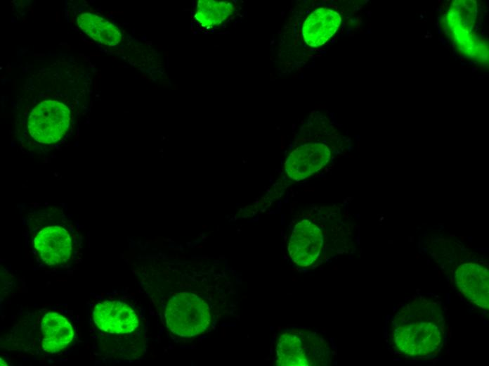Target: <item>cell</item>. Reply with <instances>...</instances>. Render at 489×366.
Segmentation results:
<instances>
[{"label":"cell","mask_w":489,"mask_h":366,"mask_svg":"<svg viewBox=\"0 0 489 366\" xmlns=\"http://www.w3.org/2000/svg\"><path fill=\"white\" fill-rule=\"evenodd\" d=\"M443 318L435 303L416 300L396 315L393 341L399 351L414 357H425L434 353L443 339Z\"/></svg>","instance_id":"cell-1"},{"label":"cell","mask_w":489,"mask_h":366,"mask_svg":"<svg viewBox=\"0 0 489 366\" xmlns=\"http://www.w3.org/2000/svg\"><path fill=\"white\" fill-rule=\"evenodd\" d=\"M165 319L170 331L180 336H193L203 333L210 322L209 308L200 296L179 293L169 301Z\"/></svg>","instance_id":"cell-2"},{"label":"cell","mask_w":489,"mask_h":366,"mask_svg":"<svg viewBox=\"0 0 489 366\" xmlns=\"http://www.w3.org/2000/svg\"><path fill=\"white\" fill-rule=\"evenodd\" d=\"M70 120V110L65 103L57 100H44L28 116V133L39 144H54L65 137Z\"/></svg>","instance_id":"cell-3"},{"label":"cell","mask_w":489,"mask_h":366,"mask_svg":"<svg viewBox=\"0 0 489 366\" xmlns=\"http://www.w3.org/2000/svg\"><path fill=\"white\" fill-rule=\"evenodd\" d=\"M33 245L41 260L48 265L65 263L72 255L70 234L66 229L58 225L41 229L34 238Z\"/></svg>","instance_id":"cell-4"},{"label":"cell","mask_w":489,"mask_h":366,"mask_svg":"<svg viewBox=\"0 0 489 366\" xmlns=\"http://www.w3.org/2000/svg\"><path fill=\"white\" fill-rule=\"evenodd\" d=\"M330 151L321 143H308L295 149L285 163L288 176L295 180L308 177L321 170L329 161Z\"/></svg>","instance_id":"cell-5"},{"label":"cell","mask_w":489,"mask_h":366,"mask_svg":"<svg viewBox=\"0 0 489 366\" xmlns=\"http://www.w3.org/2000/svg\"><path fill=\"white\" fill-rule=\"evenodd\" d=\"M93 317L100 329L111 334L130 333L138 325L134 310L126 303L117 301L98 303L94 307Z\"/></svg>","instance_id":"cell-6"},{"label":"cell","mask_w":489,"mask_h":366,"mask_svg":"<svg viewBox=\"0 0 489 366\" xmlns=\"http://www.w3.org/2000/svg\"><path fill=\"white\" fill-rule=\"evenodd\" d=\"M322 244L321 230L308 220H302L293 230L289 243V255L301 266L312 264L318 257Z\"/></svg>","instance_id":"cell-7"},{"label":"cell","mask_w":489,"mask_h":366,"mask_svg":"<svg viewBox=\"0 0 489 366\" xmlns=\"http://www.w3.org/2000/svg\"><path fill=\"white\" fill-rule=\"evenodd\" d=\"M455 280L460 291L471 302L488 308V270L476 263H465L457 269Z\"/></svg>","instance_id":"cell-8"},{"label":"cell","mask_w":489,"mask_h":366,"mask_svg":"<svg viewBox=\"0 0 489 366\" xmlns=\"http://www.w3.org/2000/svg\"><path fill=\"white\" fill-rule=\"evenodd\" d=\"M339 14L331 9L320 8L306 19L302 34L305 42L314 47L324 44L338 30L341 23Z\"/></svg>","instance_id":"cell-9"},{"label":"cell","mask_w":489,"mask_h":366,"mask_svg":"<svg viewBox=\"0 0 489 366\" xmlns=\"http://www.w3.org/2000/svg\"><path fill=\"white\" fill-rule=\"evenodd\" d=\"M41 345L46 352L55 353L63 351L72 341L74 332L67 320L57 313H46L41 321Z\"/></svg>","instance_id":"cell-10"},{"label":"cell","mask_w":489,"mask_h":366,"mask_svg":"<svg viewBox=\"0 0 489 366\" xmlns=\"http://www.w3.org/2000/svg\"><path fill=\"white\" fill-rule=\"evenodd\" d=\"M476 2L469 1H455L448 14V23L456 38L462 47L471 51L476 49L471 42V30L476 18ZM476 41V40H475Z\"/></svg>","instance_id":"cell-11"},{"label":"cell","mask_w":489,"mask_h":366,"mask_svg":"<svg viewBox=\"0 0 489 366\" xmlns=\"http://www.w3.org/2000/svg\"><path fill=\"white\" fill-rule=\"evenodd\" d=\"M77 25L99 43L112 46L121 41L122 34L118 27L98 15L82 13L77 18Z\"/></svg>","instance_id":"cell-12"},{"label":"cell","mask_w":489,"mask_h":366,"mask_svg":"<svg viewBox=\"0 0 489 366\" xmlns=\"http://www.w3.org/2000/svg\"><path fill=\"white\" fill-rule=\"evenodd\" d=\"M235 4L231 1L204 0L197 3L195 18L202 25L211 27L221 24L232 13Z\"/></svg>","instance_id":"cell-13"},{"label":"cell","mask_w":489,"mask_h":366,"mask_svg":"<svg viewBox=\"0 0 489 366\" xmlns=\"http://www.w3.org/2000/svg\"><path fill=\"white\" fill-rule=\"evenodd\" d=\"M278 347V358L282 365H304L306 362L303 359L302 351L300 347V341L296 336L288 334Z\"/></svg>","instance_id":"cell-14"}]
</instances>
